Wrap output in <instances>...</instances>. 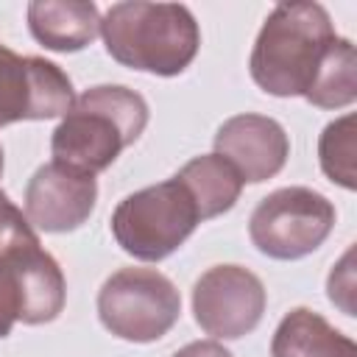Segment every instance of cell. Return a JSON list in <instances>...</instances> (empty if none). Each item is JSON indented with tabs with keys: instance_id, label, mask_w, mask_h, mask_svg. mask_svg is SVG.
<instances>
[{
	"instance_id": "6da1fadb",
	"label": "cell",
	"mask_w": 357,
	"mask_h": 357,
	"mask_svg": "<svg viewBox=\"0 0 357 357\" xmlns=\"http://www.w3.org/2000/svg\"><path fill=\"white\" fill-rule=\"evenodd\" d=\"M335 36L332 17L321 3H279L257 33L248 73L268 95L304 98Z\"/></svg>"
},
{
	"instance_id": "7a4b0ae2",
	"label": "cell",
	"mask_w": 357,
	"mask_h": 357,
	"mask_svg": "<svg viewBox=\"0 0 357 357\" xmlns=\"http://www.w3.org/2000/svg\"><path fill=\"white\" fill-rule=\"evenodd\" d=\"M148 126V103L123 84H98L75 98L53 128V162L81 173H100L139 139Z\"/></svg>"
},
{
	"instance_id": "3957f363",
	"label": "cell",
	"mask_w": 357,
	"mask_h": 357,
	"mask_svg": "<svg viewBox=\"0 0 357 357\" xmlns=\"http://www.w3.org/2000/svg\"><path fill=\"white\" fill-rule=\"evenodd\" d=\"M106 53L139 73L178 75L201 47V28L181 3H114L100 17Z\"/></svg>"
},
{
	"instance_id": "277c9868",
	"label": "cell",
	"mask_w": 357,
	"mask_h": 357,
	"mask_svg": "<svg viewBox=\"0 0 357 357\" xmlns=\"http://www.w3.org/2000/svg\"><path fill=\"white\" fill-rule=\"evenodd\" d=\"M201 223V212L190 190L173 176L126 195L112 212V234L117 245L142 262L170 257Z\"/></svg>"
},
{
	"instance_id": "5b68a950",
	"label": "cell",
	"mask_w": 357,
	"mask_h": 357,
	"mask_svg": "<svg viewBox=\"0 0 357 357\" xmlns=\"http://www.w3.org/2000/svg\"><path fill=\"white\" fill-rule=\"evenodd\" d=\"M181 315L176 284L156 268H120L98 290V318L120 340L153 343Z\"/></svg>"
},
{
	"instance_id": "8992f818",
	"label": "cell",
	"mask_w": 357,
	"mask_h": 357,
	"mask_svg": "<svg viewBox=\"0 0 357 357\" xmlns=\"http://www.w3.org/2000/svg\"><path fill=\"white\" fill-rule=\"evenodd\" d=\"M335 229V206L312 187L268 192L248 218V237L271 259H301L324 245Z\"/></svg>"
},
{
	"instance_id": "52a82bcc",
	"label": "cell",
	"mask_w": 357,
	"mask_h": 357,
	"mask_svg": "<svg viewBox=\"0 0 357 357\" xmlns=\"http://www.w3.org/2000/svg\"><path fill=\"white\" fill-rule=\"evenodd\" d=\"M64 301V273L39 237L0 248V337H8L17 321L31 326L56 321Z\"/></svg>"
},
{
	"instance_id": "ba28073f",
	"label": "cell",
	"mask_w": 357,
	"mask_h": 357,
	"mask_svg": "<svg viewBox=\"0 0 357 357\" xmlns=\"http://www.w3.org/2000/svg\"><path fill=\"white\" fill-rule=\"evenodd\" d=\"M268 304L265 284L243 265H215L192 284L195 324L215 340H237L257 329Z\"/></svg>"
},
{
	"instance_id": "9c48e42d",
	"label": "cell",
	"mask_w": 357,
	"mask_h": 357,
	"mask_svg": "<svg viewBox=\"0 0 357 357\" xmlns=\"http://www.w3.org/2000/svg\"><path fill=\"white\" fill-rule=\"evenodd\" d=\"M73 103V81L56 61L0 45V126L64 117Z\"/></svg>"
},
{
	"instance_id": "30bf717a",
	"label": "cell",
	"mask_w": 357,
	"mask_h": 357,
	"mask_svg": "<svg viewBox=\"0 0 357 357\" xmlns=\"http://www.w3.org/2000/svg\"><path fill=\"white\" fill-rule=\"evenodd\" d=\"M98 201V181L89 173L59 162L42 165L25 187V218L33 229L61 234L84 226Z\"/></svg>"
},
{
	"instance_id": "8fae6325",
	"label": "cell",
	"mask_w": 357,
	"mask_h": 357,
	"mask_svg": "<svg viewBox=\"0 0 357 357\" xmlns=\"http://www.w3.org/2000/svg\"><path fill=\"white\" fill-rule=\"evenodd\" d=\"M215 153L223 156L243 178V184H259L273 178L287 156L290 139L282 123L265 114H234L215 131Z\"/></svg>"
},
{
	"instance_id": "7c38bea8",
	"label": "cell",
	"mask_w": 357,
	"mask_h": 357,
	"mask_svg": "<svg viewBox=\"0 0 357 357\" xmlns=\"http://www.w3.org/2000/svg\"><path fill=\"white\" fill-rule=\"evenodd\" d=\"M31 36L56 53H75L100 33V11L89 0H33L28 3Z\"/></svg>"
},
{
	"instance_id": "4fadbf2b",
	"label": "cell",
	"mask_w": 357,
	"mask_h": 357,
	"mask_svg": "<svg viewBox=\"0 0 357 357\" xmlns=\"http://www.w3.org/2000/svg\"><path fill=\"white\" fill-rule=\"evenodd\" d=\"M271 357H357V343L310 307L290 310L273 337Z\"/></svg>"
},
{
	"instance_id": "5bb4252c",
	"label": "cell",
	"mask_w": 357,
	"mask_h": 357,
	"mask_svg": "<svg viewBox=\"0 0 357 357\" xmlns=\"http://www.w3.org/2000/svg\"><path fill=\"white\" fill-rule=\"evenodd\" d=\"M176 178L195 198L201 220H209V218H218V215L229 212L237 204L240 192H243L240 173L218 153H204V156L190 159L176 173Z\"/></svg>"
},
{
	"instance_id": "9a60e30c",
	"label": "cell",
	"mask_w": 357,
	"mask_h": 357,
	"mask_svg": "<svg viewBox=\"0 0 357 357\" xmlns=\"http://www.w3.org/2000/svg\"><path fill=\"white\" fill-rule=\"evenodd\" d=\"M357 98V53L346 36H335L315 84L304 95L307 103L318 109H343Z\"/></svg>"
},
{
	"instance_id": "2e32d148",
	"label": "cell",
	"mask_w": 357,
	"mask_h": 357,
	"mask_svg": "<svg viewBox=\"0 0 357 357\" xmlns=\"http://www.w3.org/2000/svg\"><path fill=\"white\" fill-rule=\"evenodd\" d=\"M354 114H343L332 120L318 139V162L329 181L354 190L357 187V170H354Z\"/></svg>"
},
{
	"instance_id": "e0dca14e",
	"label": "cell",
	"mask_w": 357,
	"mask_h": 357,
	"mask_svg": "<svg viewBox=\"0 0 357 357\" xmlns=\"http://www.w3.org/2000/svg\"><path fill=\"white\" fill-rule=\"evenodd\" d=\"M36 229L28 223V218L22 215V209H17L11 204V198L0 190V248L11 245V243H25V240H36Z\"/></svg>"
},
{
	"instance_id": "ac0fdd59",
	"label": "cell",
	"mask_w": 357,
	"mask_h": 357,
	"mask_svg": "<svg viewBox=\"0 0 357 357\" xmlns=\"http://www.w3.org/2000/svg\"><path fill=\"white\" fill-rule=\"evenodd\" d=\"M173 357H234L220 340H192L187 346H181Z\"/></svg>"
},
{
	"instance_id": "d6986e66",
	"label": "cell",
	"mask_w": 357,
	"mask_h": 357,
	"mask_svg": "<svg viewBox=\"0 0 357 357\" xmlns=\"http://www.w3.org/2000/svg\"><path fill=\"white\" fill-rule=\"evenodd\" d=\"M3 165H6V159H3V145H0V176H3Z\"/></svg>"
}]
</instances>
